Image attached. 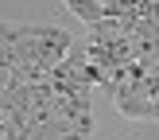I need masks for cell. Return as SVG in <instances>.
I'll return each instance as SVG.
<instances>
[{"mask_svg":"<svg viewBox=\"0 0 159 140\" xmlns=\"http://www.w3.org/2000/svg\"><path fill=\"white\" fill-rule=\"evenodd\" d=\"M62 8H70V12H74L85 27H93V23L109 20V0H66Z\"/></svg>","mask_w":159,"mask_h":140,"instance_id":"obj_2","label":"cell"},{"mask_svg":"<svg viewBox=\"0 0 159 140\" xmlns=\"http://www.w3.org/2000/svg\"><path fill=\"white\" fill-rule=\"evenodd\" d=\"M113 93V105L116 113L132 117V121H159V105L152 101V93H148V78H140V82H128V86H116Z\"/></svg>","mask_w":159,"mask_h":140,"instance_id":"obj_1","label":"cell"}]
</instances>
